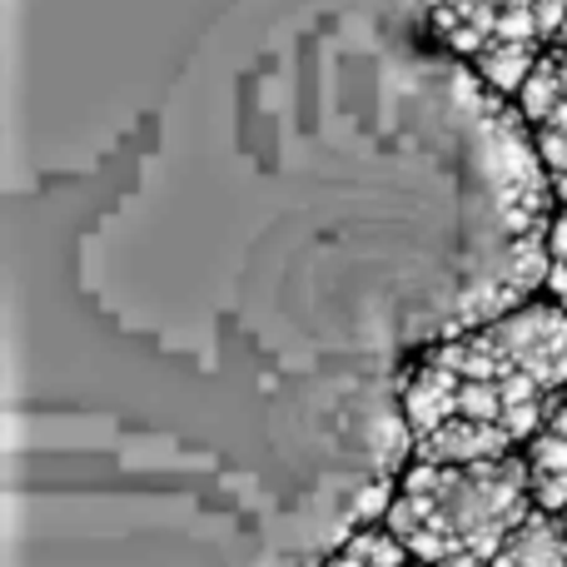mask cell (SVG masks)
I'll return each instance as SVG.
<instances>
[{"label":"cell","mask_w":567,"mask_h":567,"mask_svg":"<svg viewBox=\"0 0 567 567\" xmlns=\"http://www.w3.org/2000/svg\"><path fill=\"white\" fill-rule=\"evenodd\" d=\"M533 508L528 458L518 449L473 468L409 463L383 523L423 567H493Z\"/></svg>","instance_id":"6da1fadb"},{"label":"cell","mask_w":567,"mask_h":567,"mask_svg":"<svg viewBox=\"0 0 567 567\" xmlns=\"http://www.w3.org/2000/svg\"><path fill=\"white\" fill-rule=\"evenodd\" d=\"M429 20L493 95L518 100L538 60L558 45L567 0H429Z\"/></svg>","instance_id":"7a4b0ae2"},{"label":"cell","mask_w":567,"mask_h":567,"mask_svg":"<svg viewBox=\"0 0 567 567\" xmlns=\"http://www.w3.org/2000/svg\"><path fill=\"white\" fill-rule=\"evenodd\" d=\"M518 110L533 125L538 155L553 175V189H558V205H567V50L553 45L538 60L533 80L518 95Z\"/></svg>","instance_id":"3957f363"},{"label":"cell","mask_w":567,"mask_h":567,"mask_svg":"<svg viewBox=\"0 0 567 567\" xmlns=\"http://www.w3.org/2000/svg\"><path fill=\"white\" fill-rule=\"evenodd\" d=\"M508 453H518V443L478 419H449L433 433L413 439V463H433V468H473V463H493Z\"/></svg>","instance_id":"277c9868"},{"label":"cell","mask_w":567,"mask_h":567,"mask_svg":"<svg viewBox=\"0 0 567 567\" xmlns=\"http://www.w3.org/2000/svg\"><path fill=\"white\" fill-rule=\"evenodd\" d=\"M493 567H567V523L563 513L533 508L528 518L513 528Z\"/></svg>","instance_id":"5b68a950"},{"label":"cell","mask_w":567,"mask_h":567,"mask_svg":"<svg viewBox=\"0 0 567 567\" xmlns=\"http://www.w3.org/2000/svg\"><path fill=\"white\" fill-rule=\"evenodd\" d=\"M528 458V483H533V503L543 513H567V439L553 429H543L538 439L523 449Z\"/></svg>","instance_id":"8992f818"},{"label":"cell","mask_w":567,"mask_h":567,"mask_svg":"<svg viewBox=\"0 0 567 567\" xmlns=\"http://www.w3.org/2000/svg\"><path fill=\"white\" fill-rule=\"evenodd\" d=\"M343 553H353V558L369 563V567H413V553L393 538L389 523H369V528H359L349 543H343Z\"/></svg>","instance_id":"52a82bcc"},{"label":"cell","mask_w":567,"mask_h":567,"mask_svg":"<svg viewBox=\"0 0 567 567\" xmlns=\"http://www.w3.org/2000/svg\"><path fill=\"white\" fill-rule=\"evenodd\" d=\"M548 289L567 309V205H558L553 229H548Z\"/></svg>","instance_id":"ba28073f"},{"label":"cell","mask_w":567,"mask_h":567,"mask_svg":"<svg viewBox=\"0 0 567 567\" xmlns=\"http://www.w3.org/2000/svg\"><path fill=\"white\" fill-rule=\"evenodd\" d=\"M548 429H553V433H563V439H567V389H563V399L553 403V413H548Z\"/></svg>","instance_id":"9c48e42d"},{"label":"cell","mask_w":567,"mask_h":567,"mask_svg":"<svg viewBox=\"0 0 567 567\" xmlns=\"http://www.w3.org/2000/svg\"><path fill=\"white\" fill-rule=\"evenodd\" d=\"M323 567H369V563H359V558H353V553H343V548H339V553H333V558L323 563Z\"/></svg>","instance_id":"30bf717a"},{"label":"cell","mask_w":567,"mask_h":567,"mask_svg":"<svg viewBox=\"0 0 567 567\" xmlns=\"http://www.w3.org/2000/svg\"><path fill=\"white\" fill-rule=\"evenodd\" d=\"M558 50H567V20H563V30H558Z\"/></svg>","instance_id":"8fae6325"},{"label":"cell","mask_w":567,"mask_h":567,"mask_svg":"<svg viewBox=\"0 0 567 567\" xmlns=\"http://www.w3.org/2000/svg\"><path fill=\"white\" fill-rule=\"evenodd\" d=\"M413 567H423V563H413Z\"/></svg>","instance_id":"7c38bea8"},{"label":"cell","mask_w":567,"mask_h":567,"mask_svg":"<svg viewBox=\"0 0 567 567\" xmlns=\"http://www.w3.org/2000/svg\"><path fill=\"white\" fill-rule=\"evenodd\" d=\"M563 523H567V513H563Z\"/></svg>","instance_id":"4fadbf2b"}]
</instances>
